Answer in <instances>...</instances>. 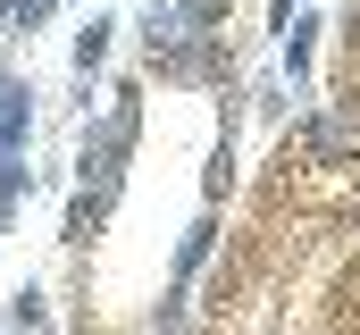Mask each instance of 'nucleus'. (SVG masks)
<instances>
[{
    "instance_id": "obj_1",
    "label": "nucleus",
    "mask_w": 360,
    "mask_h": 335,
    "mask_svg": "<svg viewBox=\"0 0 360 335\" xmlns=\"http://www.w3.org/2000/svg\"><path fill=\"white\" fill-rule=\"evenodd\" d=\"M218 8H226V0H184V17H218Z\"/></svg>"
}]
</instances>
